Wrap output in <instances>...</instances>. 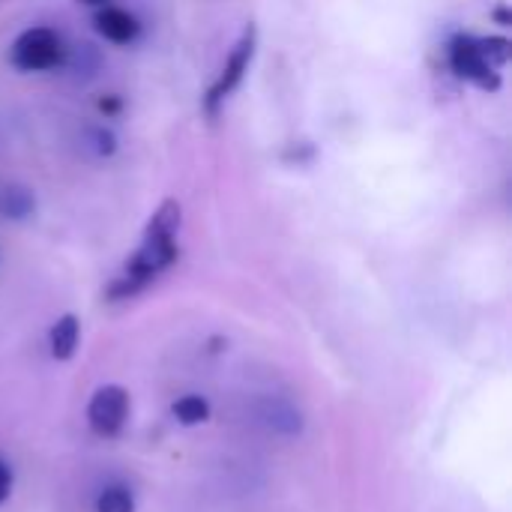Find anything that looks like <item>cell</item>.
<instances>
[{"label": "cell", "instance_id": "1", "mask_svg": "<svg viewBox=\"0 0 512 512\" xmlns=\"http://www.w3.org/2000/svg\"><path fill=\"white\" fill-rule=\"evenodd\" d=\"M177 231H180V204L165 201L153 219L147 222V231L141 237V246L126 261L123 273L111 282L108 297L111 300H129L138 291H144L150 282H156L180 255L177 249Z\"/></svg>", "mask_w": 512, "mask_h": 512}, {"label": "cell", "instance_id": "2", "mask_svg": "<svg viewBox=\"0 0 512 512\" xmlns=\"http://www.w3.org/2000/svg\"><path fill=\"white\" fill-rule=\"evenodd\" d=\"M507 60H510V42L501 36H492V39L459 36L453 39V48H450L453 72L489 93L501 87V69L507 66Z\"/></svg>", "mask_w": 512, "mask_h": 512}, {"label": "cell", "instance_id": "3", "mask_svg": "<svg viewBox=\"0 0 512 512\" xmlns=\"http://www.w3.org/2000/svg\"><path fill=\"white\" fill-rule=\"evenodd\" d=\"M66 57L63 39L51 27H27L12 42V63L21 72H45L60 66Z\"/></svg>", "mask_w": 512, "mask_h": 512}, {"label": "cell", "instance_id": "4", "mask_svg": "<svg viewBox=\"0 0 512 512\" xmlns=\"http://www.w3.org/2000/svg\"><path fill=\"white\" fill-rule=\"evenodd\" d=\"M252 54H255V27L249 24V27L240 33V39H237V45L231 48V54L225 57V66H222V72L216 75L213 87L207 90V99H204L207 114H216V111L225 105V99L237 90V84H240L243 75L249 72Z\"/></svg>", "mask_w": 512, "mask_h": 512}, {"label": "cell", "instance_id": "5", "mask_svg": "<svg viewBox=\"0 0 512 512\" xmlns=\"http://www.w3.org/2000/svg\"><path fill=\"white\" fill-rule=\"evenodd\" d=\"M129 417V393L117 384H105L93 393L87 405V423L93 435L99 438H114L126 426Z\"/></svg>", "mask_w": 512, "mask_h": 512}, {"label": "cell", "instance_id": "6", "mask_svg": "<svg viewBox=\"0 0 512 512\" xmlns=\"http://www.w3.org/2000/svg\"><path fill=\"white\" fill-rule=\"evenodd\" d=\"M255 417L261 426H267L276 435H300L303 432V414L294 408V402L282 396H264L255 402Z\"/></svg>", "mask_w": 512, "mask_h": 512}, {"label": "cell", "instance_id": "7", "mask_svg": "<svg viewBox=\"0 0 512 512\" xmlns=\"http://www.w3.org/2000/svg\"><path fill=\"white\" fill-rule=\"evenodd\" d=\"M96 30L102 39L114 42V45H129L138 39L141 33V24L132 12L120 9V6H102L96 12Z\"/></svg>", "mask_w": 512, "mask_h": 512}, {"label": "cell", "instance_id": "8", "mask_svg": "<svg viewBox=\"0 0 512 512\" xmlns=\"http://www.w3.org/2000/svg\"><path fill=\"white\" fill-rule=\"evenodd\" d=\"M78 339H81V324L75 315H63L57 318V324L51 327L48 333V348H51V357L54 360H72L75 348H78Z\"/></svg>", "mask_w": 512, "mask_h": 512}, {"label": "cell", "instance_id": "9", "mask_svg": "<svg viewBox=\"0 0 512 512\" xmlns=\"http://www.w3.org/2000/svg\"><path fill=\"white\" fill-rule=\"evenodd\" d=\"M174 417L183 426H198L210 417V405L204 396H183L180 402H174Z\"/></svg>", "mask_w": 512, "mask_h": 512}, {"label": "cell", "instance_id": "10", "mask_svg": "<svg viewBox=\"0 0 512 512\" xmlns=\"http://www.w3.org/2000/svg\"><path fill=\"white\" fill-rule=\"evenodd\" d=\"M96 512H135V498L126 486H108L96 498Z\"/></svg>", "mask_w": 512, "mask_h": 512}, {"label": "cell", "instance_id": "11", "mask_svg": "<svg viewBox=\"0 0 512 512\" xmlns=\"http://www.w3.org/2000/svg\"><path fill=\"white\" fill-rule=\"evenodd\" d=\"M30 210H33L30 192L15 189V186L0 192V213H3L6 219H24V216H30Z\"/></svg>", "mask_w": 512, "mask_h": 512}, {"label": "cell", "instance_id": "12", "mask_svg": "<svg viewBox=\"0 0 512 512\" xmlns=\"http://www.w3.org/2000/svg\"><path fill=\"white\" fill-rule=\"evenodd\" d=\"M81 150L90 156H108L114 153V135L102 126H87L81 132Z\"/></svg>", "mask_w": 512, "mask_h": 512}, {"label": "cell", "instance_id": "13", "mask_svg": "<svg viewBox=\"0 0 512 512\" xmlns=\"http://www.w3.org/2000/svg\"><path fill=\"white\" fill-rule=\"evenodd\" d=\"M63 63L78 75V78H90L99 69V54L93 51V45H78L69 57H63Z\"/></svg>", "mask_w": 512, "mask_h": 512}, {"label": "cell", "instance_id": "14", "mask_svg": "<svg viewBox=\"0 0 512 512\" xmlns=\"http://www.w3.org/2000/svg\"><path fill=\"white\" fill-rule=\"evenodd\" d=\"M9 489H12V471H9V465L0 459V504L9 498Z\"/></svg>", "mask_w": 512, "mask_h": 512}, {"label": "cell", "instance_id": "15", "mask_svg": "<svg viewBox=\"0 0 512 512\" xmlns=\"http://www.w3.org/2000/svg\"><path fill=\"white\" fill-rule=\"evenodd\" d=\"M84 3H105V0H84Z\"/></svg>", "mask_w": 512, "mask_h": 512}]
</instances>
